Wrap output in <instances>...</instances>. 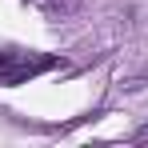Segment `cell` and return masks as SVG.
<instances>
[{
  "instance_id": "cell-2",
  "label": "cell",
  "mask_w": 148,
  "mask_h": 148,
  "mask_svg": "<svg viewBox=\"0 0 148 148\" xmlns=\"http://www.w3.org/2000/svg\"><path fill=\"white\" fill-rule=\"evenodd\" d=\"M32 4H40V8H48V12H64V8H72L68 0H32Z\"/></svg>"
},
{
  "instance_id": "cell-3",
  "label": "cell",
  "mask_w": 148,
  "mask_h": 148,
  "mask_svg": "<svg viewBox=\"0 0 148 148\" xmlns=\"http://www.w3.org/2000/svg\"><path fill=\"white\" fill-rule=\"evenodd\" d=\"M132 140H136V144H148V124H144V128H136V136H132Z\"/></svg>"
},
{
  "instance_id": "cell-1",
  "label": "cell",
  "mask_w": 148,
  "mask_h": 148,
  "mask_svg": "<svg viewBox=\"0 0 148 148\" xmlns=\"http://www.w3.org/2000/svg\"><path fill=\"white\" fill-rule=\"evenodd\" d=\"M52 68L48 56H20V52H0V84H20L24 76H36Z\"/></svg>"
}]
</instances>
